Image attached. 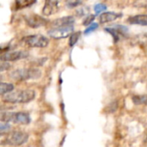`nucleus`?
<instances>
[{
    "label": "nucleus",
    "mask_w": 147,
    "mask_h": 147,
    "mask_svg": "<svg viewBox=\"0 0 147 147\" xmlns=\"http://www.w3.org/2000/svg\"><path fill=\"white\" fill-rule=\"evenodd\" d=\"M36 93L33 90H20L2 96V100L6 103H28L35 98Z\"/></svg>",
    "instance_id": "f257e3e1"
},
{
    "label": "nucleus",
    "mask_w": 147,
    "mask_h": 147,
    "mask_svg": "<svg viewBox=\"0 0 147 147\" xmlns=\"http://www.w3.org/2000/svg\"><path fill=\"white\" fill-rule=\"evenodd\" d=\"M41 77V71L38 68H21L12 71L9 78L15 81H26L29 79H38Z\"/></svg>",
    "instance_id": "f03ea898"
},
{
    "label": "nucleus",
    "mask_w": 147,
    "mask_h": 147,
    "mask_svg": "<svg viewBox=\"0 0 147 147\" xmlns=\"http://www.w3.org/2000/svg\"><path fill=\"white\" fill-rule=\"evenodd\" d=\"M28 140V134L22 131L9 132L2 136V145H8L13 146H19L24 145Z\"/></svg>",
    "instance_id": "7ed1b4c3"
},
{
    "label": "nucleus",
    "mask_w": 147,
    "mask_h": 147,
    "mask_svg": "<svg viewBox=\"0 0 147 147\" xmlns=\"http://www.w3.org/2000/svg\"><path fill=\"white\" fill-rule=\"evenodd\" d=\"M0 118L2 122H13L21 125H28L31 121L30 115L25 112H2Z\"/></svg>",
    "instance_id": "20e7f679"
},
{
    "label": "nucleus",
    "mask_w": 147,
    "mask_h": 147,
    "mask_svg": "<svg viewBox=\"0 0 147 147\" xmlns=\"http://www.w3.org/2000/svg\"><path fill=\"white\" fill-rule=\"evenodd\" d=\"M22 42L30 47L44 48L48 46L49 40L42 34H30L22 39Z\"/></svg>",
    "instance_id": "39448f33"
},
{
    "label": "nucleus",
    "mask_w": 147,
    "mask_h": 147,
    "mask_svg": "<svg viewBox=\"0 0 147 147\" xmlns=\"http://www.w3.org/2000/svg\"><path fill=\"white\" fill-rule=\"evenodd\" d=\"M74 27L68 26V27H62V28H54L52 29H49L47 31V34L55 40H60L65 39L68 36H71V34L73 33Z\"/></svg>",
    "instance_id": "423d86ee"
},
{
    "label": "nucleus",
    "mask_w": 147,
    "mask_h": 147,
    "mask_svg": "<svg viewBox=\"0 0 147 147\" xmlns=\"http://www.w3.org/2000/svg\"><path fill=\"white\" fill-rule=\"evenodd\" d=\"M105 31H107L109 34L112 35L115 43L118 42L121 36L126 37L128 34L127 27H126L124 25H120V24L115 25L112 27H109V28H105Z\"/></svg>",
    "instance_id": "0eeeda50"
},
{
    "label": "nucleus",
    "mask_w": 147,
    "mask_h": 147,
    "mask_svg": "<svg viewBox=\"0 0 147 147\" xmlns=\"http://www.w3.org/2000/svg\"><path fill=\"white\" fill-rule=\"evenodd\" d=\"M24 20L27 25L32 28H38L43 26H46L48 23V21L41 16L37 14H31L24 16Z\"/></svg>",
    "instance_id": "6e6552de"
},
{
    "label": "nucleus",
    "mask_w": 147,
    "mask_h": 147,
    "mask_svg": "<svg viewBox=\"0 0 147 147\" xmlns=\"http://www.w3.org/2000/svg\"><path fill=\"white\" fill-rule=\"evenodd\" d=\"M28 57V53L26 51H13V52H6L3 53L0 57L1 61H17L20 59H23Z\"/></svg>",
    "instance_id": "1a4fd4ad"
},
{
    "label": "nucleus",
    "mask_w": 147,
    "mask_h": 147,
    "mask_svg": "<svg viewBox=\"0 0 147 147\" xmlns=\"http://www.w3.org/2000/svg\"><path fill=\"white\" fill-rule=\"evenodd\" d=\"M59 9V0H45L44 7L42 9V15L45 16H53L58 12Z\"/></svg>",
    "instance_id": "9d476101"
},
{
    "label": "nucleus",
    "mask_w": 147,
    "mask_h": 147,
    "mask_svg": "<svg viewBox=\"0 0 147 147\" xmlns=\"http://www.w3.org/2000/svg\"><path fill=\"white\" fill-rule=\"evenodd\" d=\"M75 22V18L71 16H63L61 18H58L53 20L50 25L54 28H62V27H68V26H72Z\"/></svg>",
    "instance_id": "9b49d317"
},
{
    "label": "nucleus",
    "mask_w": 147,
    "mask_h": 147,
    "mask_svg": "<svg viewBox=\"0 0 147 147\" xmlns=\"http://www.w3.org/2000/svg\"><path fill=\"white\" fill-rule=\"evenodd\" d=\"M121 16H122L121 13H116V12H113V11L103 12L100 15L99 20H100L101 23H108V22H113Z\"/></svg>",
    "instance_id": "f8f14e48"
},
{
    "label": "nucleus",
    "mask_w": 147,
    "mask_h": 147,
    "mask_svg": "<svg viewBox=\"0 0 147 147\" xmlns=\"http://www.w3.org/2000/svg\"><path fill=\"white\" fill-rule=\"evenodd\" d=\"M127 22L130 24L147 26V15H136L131 16L127 19Z\"/></svg>",
    "instance_id": "ddd939ff"
},
{
    "label": "nucleus",
    "mask_w": 147,
    "mask_h": 147,
    "mask_svg": "<svg viewBox=\"0 0 147 147\" xmlns=\"http://www.w3.org/2000/svg\"><path fill=\"white\" fill-rule=\"evenodd\" d=\"M36 2L37 0H15V8L16 9H22L32 6Z\"/></svg>",
    "instance_id": "4468645a"
},
{
    "label": "nucleus",
    "mask_w": 147,
    "mask_h": 147,
    "mask_svg": "<svg viewBox=\"0 0 147 147\" xmlns=\"http://www.w3.org/2000/svg\"><path fill=\"white\" fill-rule=\"evenodd\" d=\"M13 90H14V85L12 84L3 83V82H2L0 84V94H1V96H4L6 94H9Z\"/></svg>",
    "instance_id": "2eb2a0df"
},
{
    "label": "nucleus",
    "mask_w": 147,
    "mask_h": 147,
    "mask_svg": "<svg viewBox=\"0 0 147 147\" xmlns=\"http://www.w3.org/2000/svg\"><path fill=\"white\" fill-rule=\"evenodd\" d=\"M133 102L135 105H146L147 104V95H138L134 96L132 98Z\"/></svg>",
    "instance_id": "dca6fc26"
},
{
    "label": "nucleus",
    "mask_w": 147,
    "mask_h": 147,
    "mask_svg": "<svg viewBox=\"0 0 147 147\" xmlns=\"http://www.w3.org/2000/svg\"><path fill=\"white\" fill-rule=\"evenodd\" d=\"M80 35H81V32L80 31L72 33L71 34V36H70V39H69V46L70 47H73L78 42V40H79Z\"/></svg>",
    "instance_id": "f3484780"
},
{
    "label": "nucleus",
    "mask_w": 147,
    "mask_h": 147,
    "mask_svg": "<svg viewBox=\"0 0 147 147\" xmlns=\"http://www.w3.org/2000/svg\"><path fill=\"white\" fill-rule=\"evenodd\" d=\"M11 128V126L8 122H2L0 124V131H1V135H5L8 133H9Z\"/></svg>",
    "instance_id": "a211bd4d"
},
{
    "label": "nucleus",
    "mask_w": 147,
    "mask_h": 147,
    "mask_svg": "<svg viewBox=\"0 0 147 147\" xmlns=\"http://www.w3.org/2000/svg\"><path fill=\"white\" fill-rule=\"evenodd\" d=\"M106 9H107V6L103 3H97L94 6V10L96 12V16L99 15L100 13L103 12Z\"/></svg>",
    "instance_id": "6ab92c4d"
},
{
    "label": "nucleus",
    "mask_w": 147,
    "mask_h": 147,
    "mask_svg": "<svg viewBox=\"0 0 147 147\" xmlns=\"http://www.w3.org/2000/svg\"><path fill=\"white\" fill-rule=\"evenodd\" d=\"M98 27H99V24H98V23H96V22H93V23H92V24H90L89 27H87V28L84 30V34L85 35H87V34H90V33L94 32L95 30H96V29L98 28Z\"/></svg>",
    "instance_id": "aec40b11"
},
{
    "label": "nucleus",
    "mask_w": 147,
    "mask_h": 147,
    "mask_svg": "<svg viewBox=\"0 0 147 147\" xmlns=\"http://www.w3.org/2000/svg\"><path fill=\"white\" fill-rule=\"evenodd\" d=\"M96 18V15H92V14H89L84 20L83 22V24L84 26H90V24L93 23V21L95 20Z\"/></svg>",
    "instance_id": "412c9836"
},
{
    "label": "nucleus",
    "mask_w": 147,
    "mask_h": 147,
    "mask_svg": "<svg viewBox=\"0 0 147 147\" xmlns=\"http://www.w3.org/2000/svg\"><path fill=\"white\" fill-rule=\"evenodd\" d=\"M82 1L83 0H69L66 3V6H67V8H70V9L76 8L82 3Z\"/></svg>",
    "instance_id": "4be33fe9"
},
{
    "label": "nucleus",
    "mask_w": 147,
    "mask_h": 147,
    "mask_svg": "<svg viewBox=\"0 0 147 147\" xmlns=\"http://www.w3.org/2000/svg\"><path fill=\"white\" fill-rule=\"evenodd\" d=\"M89 13H90V9L86 7H82L79 9H78V11H77V15L78 16H85L86 14H89Z\"/></svg>",
    "instance_id": "5701e85b"
},
{
    "label": "nucleus",
    "mask_w": 147,
    "mask_h": 147,
    "mask_svg": "<svg viewBox=\"0 0 147 147\" xmlns=\"http://www.w3.org/2000/svg\"><path fill=\"white\" fill-rule=\"evenodd\" d=\"M9 67H10V65H9L8 62H6V61H2L1 65H0V71L3 72V71H4L9 70Z\"/></svg>",
    "instance_id": "b1692460"
},
{
    "label": "nucleus",
    "mask_w": 147,
    "mask_h": 147,
    "mask_svg": "<svg viewBox=\"0 0 147 147\" xmlns=\"http://www.w3.org/2000/svg\"><path fill=\"white\" fill-rule=\"evenodd\" d=\"M138 5H140L139 7H147V0L139 2L138 3Z\"/></svg>",
    "instance_id": "393cba45"
}]
</instances>
